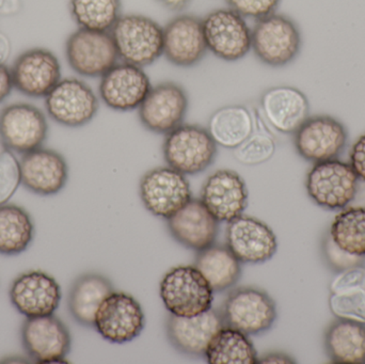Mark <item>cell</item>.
Here are the masks:
<instances>
[{"mask_svg":"<svg viewBox=\"0 0 365 364\" xmlns=\"http://www.w3.org/2000/svg\"><path fill=\"white\" fill-rule=\"evenodd\" d=\"M122 62L145 68L164 53V27L143 14H122L110 30Z\"/></svg>","mask_w":365,"mask_h":364,"instance_id":"obj_1","label":"cell"},{"mask_svg":"<svg viewBox=\"0 0 365 364\" xmlns=\"http://www.w3.org/2000/svg\"><path fill=\"white\" fill-rule=\"evenodd\" d=\"M302 45L299 27L287 15L276 12L255 21L251 51L261 63L270 68L289 66L299 55Z\"/></svg>","mask_w":365,"mask_h":364,"instance_id":"obj_2","label":"cell"},{"mask_svg":"<svg viewBox=\"0 0 365 364\" xmlns=\"http://www.w3.org/2000/svg\"><path fill=\"white\" fill-rule=\"evenodd\" d=\"M218 145L207 128L197 124H184L165 137L163 155L167 166L184 175H197L212 166Z\"/></svg>","mask_w":365,"mask_h":364,"instance_id":"obj_3","label":"cell"},{"mask_svg":"<svg viewBox=\"0 0 365 364\" xmlns=\"http://www.w3.org/2000/svg\"><path fill=\"white\" fill-rule=\"evenodd\" d=\"M160 298L173 316L191 318L212 309L214 292L195 266L170 269L160 281Z\"/></svg>","mask_w":365,"mask_h":364,"instance_id":"obj_4","label":"cell"},{"mask_svg":"<svg viewBox=\"0 0 365 364\" xmlns=\"http://www.w3.org/2000/svg\"><path fill=\"white\" fill-rule=\"evenodd\" d=\"M225 326L247 336L267 333L274 326L278 311L274 299L259 288L242 286L230 293L220 310Z\"/></svg>","mask_w":365,"mask_h":364,"instance_id":"obj_5","label":"cell"},{"mask_svg":"<svg viewBox=\"0 0 365 364\" xmlns=\"http://www.w3.org/2000/svg\"><path fill=\"white\" fill-rule=\"evenodd\" d=\"M202 26L208 53L219 60L237 62L252 49V28L229 6L208 12L202 19Z\"/></svg>","mask_w":365,"mask_h":364,"instance_id":"obj_6","label":"cell"},{"mask_svg":"<svg viewBox=\"0 0 365 364\" xmlns=\"http://www.w3.org/2000/svg\"><path fill=\"white\" fill-rule=\"evenodd\" d=\"M359 179L349 162L331 160L313 164L307 175L306 189L311 200L330 211L349 207L357 196Z\"/></svg>","mask_w":365,"mask_h":364,"instance_id":"obj_7","label":"cell"},{"mask_svg":"<svg viewBox=\"0 0 365 364\" xmlns=\"http://www.w3.org/2000/svg\"><path fill=\"white\" fill-rule=\"evenodd\" d=\"M66 57L71 68L87 78H101L120 60L110 31L83 28L66 40Z\"/></svg>","mask_w":365,"mask_h":364,"instance_id":"obj_8","label":"cell"},{"mask_svg":"<svg viewBox=\"0 0 365 364\" xmlns=\"http://www.w3.org/2000/svg\"><path fill=\"white\" fill-rule=\"evenodd\" d=\"M139 194L145 209L164 219L175 215L192 199L186 175L169 166L145 172L139 183Z\"/></svg>","mask_w":365,"mask_h":364,"instance_id":"obj_9","label":"cell"},{"mask_svg":"<svg viewBox=\"0 0 365 364\" xmlns=\"http://www.w3.org/2000/svg\"><path fill=\"white\" fill-rule=\"evenodd\" d=\"M49 117L66 128L87 125L98 115L100 100L92 88L78 78L61 79L45 98Z\"/></svg>","mask_w":365,"mask_h":364,"instance_id":"obj_10","label":"cell"},{"mask_svg":"<svg viewBox=\"0 0 365 364\" xmlns=\"http://www.w3.org/2000/svg\"><path fill=\"white\" fill-rule=\"evenodd\" d=\"M188 108L185 88L175 81H163L152 85L139 107V121L149 132L167 135L184 123Z\"/></svg>","mask_w":365,"mask_h":364,"instance_id":"obj_11","label":"cell"},{"mask_svg":"<svg viewBox=\"0 0 365 364\" xmlns=\"http://www.w3.org/2000/svg\"><path fill=\"white\" fill-rule=\"evenodd\" d=\"M347 140L344 124L326 115L309 117L294 134L296 151L313 164L336 160L344 152Z\"/></svg>","mask_w":365,"mask_h":364,"instance_id":"obj_12","label":"cell"},{"mask_svg":"<svg viewBox=\"0 0 365 364\" xmlns=\"http://www.w3.org/2000/svg\"><path fill=\"white\" fill-rule=\"evenodd\" d=\"M47 132L46 118L34 105L17 103L6 106L0 113V141L15 153L24 155L42 147Z\"/></svg>","mask_w":365,"mask_h":364,"instance_id":"obj_13","label":"cell"},{"mask_svg":"<svg viewBox=\"0 0 365 364\" xmlns=\"http://www.w3.org/2000/svg\"><path fill=\"white\" fill-rule=\"evenodd\" d=\"M145 326L140 303L126 293L113 292L96 312L94 328L110 343L124 344L138 338Z\"/></svg>","mask_w":365,"mask_h":364,"instance_id":"obj_14","label":"cell"},{"mask_svg":"<svg viewBox=\"0 0 365 364\" xmlns=\"http://www.w3.org/2000/svg\"><path fill=\"white\" fill-rule=\"evenodd\" d=\"M21 339L26 354L36 363H61L72 345L70 331L57 316L26 318Z\"/></svg>","mask_w":365,"mask_h":364,"instance_id":"obj_15","label":"cell"},{"mask_svg":"<svg viewBox=\"0 0 365 364\" xmlns=\"http://www.w3.org/2000/svg\"><path fill=\"white\" fill-rule=\"evenodd\" d=\"M225 246L240 263L263 264L278 251V239L265 222L242 215L227 224Z\"/></svg>","mask_w":365,"mask_h":364,"instance_id":"obj_16","label":"cell"},{"mask_svg":"<svg viewBox=\"0 0 365 364\" xmlns=\"http://www.w3.org/2000/svg\"><path fill=\"white\" fill-rule=\"evenodd\" d=\"M152 83L145 68L118 62L101 77L98 95L108 108L119 113L138 110Z\"/></svg>","mask_w":365,"mask_h":364,"instance_id":"obj_17","label":"cell"},{"mask_svg":"<svg viewBox=\"0 0 365 364\" xmlns=\"http://www.w3.org/2000/svg\"><path fill=\"white\" fill-rule=\"evenodd\" d=\"M10 70L13 87L28 98H46L61 80V64L48 49L24 51Z\"/></svg>","mask_w":365,"mask_h":364,"instance_id":"obj_18","label":"cell"},{"mask_svg":"<svg viewBox=\"0 0 365 364\" xmlns=\"http://www.w3.org/2000/svg\"><path fill=\"white\" fill-rule=\"evenodd\" d=\"M9 297L13 307L26 318H40L51 316L59 308L61 288L48 274L30 271L12 282Z\"/></svg>","mask_w":365,"mask_h":364,"instance_id":"obj_19","label":"cell"},{"mask_svg":"<svg viewBox=\"0 0 365 364\" xmlns=\"http://www.w3.org/2000/svg\"><path fill=\"white\" fill-rule=\"evenodd\" d=\"M201 201L219 222H227L244 215L249 203L245 180L236 171L220 169L204 182Z\"/></svg>","mask_w":365,"mask_h":364,"instance_id":"obj_20","label":"cell"},{"mask_svg":"<svg viewBox=\"0 0 365 364\" xmlns=\"http://www.w3.org/2000/svg\"><path fill=\"white\" fill-rule=\"evenodd\" d=\"M208 49L204 38L202 19L192 14H179L164 26V56L178 68H189L201 63Z\"/></svg>","mask_w":365,"mask_h":364,"instance_id":"obj_21","label":"cell"},{"mask_svg":"<svg viewBox=\"0 0 365 364\" xmlns=\"http://www.w3.org/2000/svg\"><path fill=\"white\" fill-rule=\"evenodd\" d=\"M19 166L21 185L38 196H55L68 183V162L61 154L53 150L38 147L24 154Z\"/></svg>","mask_w":365,"mask_h":364,"instance_id":"obj_22","label":"cell"},{"mask_svg":"<svg viewBox=\"0 0 365 364\" xmlns=\"http://www.w3.org/2000/svg\"><path fill=\"white\" fill-rule=\"evenodd\" d=\"M267 123L277 132L294 135L310 117V103L304 92L291 85L268 88L259 98Z\"/></svg>","mask_w":365,"mask_h":364,"instance_id":"obj_23","label":"cell"},{"mask_svg":"<svg viewBox=\"0 0 365 364\" xmlns=\"http://www.w3.org/2000/svg\"><path fill=\"white\" fill-rule=\"evenodd\" d=\"M171 236L187 249L201 251L216 241L219 222L201 199H191L179 212L167 219Z\"/></svg>","mask_w":365,"mask_h":364,"instance_id":"obj_24","label":"cell"},{"mask_svg":"<svg viewBox=\"0 0 365 364\" xmlns=\"http://www.w3.org/2000/svg\"><path fill=\"white\" fill-rule=\"evenodd\" d=\"M225 326L220 311L210 309L191 318L171 314L167 320V337L171 345L182 354L201 357L205 355L214 336Z\"/></svg>","mask_w":365,"mask_h":364,"instance_id":"obj_25","label":"cell"},{"mask_svg":"<svg viewBox=\"0 0 365 364\" xmlns=\"http://www.w3.org/2000/svg\"><path fill=\"white\" fill-rule=\"evenodd\" d=\"M113 292V284L105 276L94 273L79 276L68 294L71 316L81 326L94 327L98 308Z\"/></svg>","mask_w":365,"mask_h":364,"instance_id":"obj_26","label":"cell"},{"mask_svg":"<svg viewBox=\"0 0 365 364\" xmlns=\"http://www.w3.org/2000/svg\"><path fill=\"white\" fill-rule=\"evenodd\" d=\"M326 353L334 363L365 364V325L336 318L326 329Z\"/></svg>","mask_w":365,"mask_h":364,"instance_id":"obj_27","label":"cell"},{"mask_svg":"<svg viewBox=\"0 0 365 364\" xmlns=\"http://www.w3.org/2000/svg\"><path fill=\"white\" fill-rule=\"evenodd\" d=\"M207 130L218 147L235 150L255 132V121L246 106L227 105L212 113Z\"/></svg>","mask_w":365,"mask_h":364,"instance_id":"obj_28","label":"cell"},{"mask_svg":"<svg viewBox=\"0 0 365 364\" xmlns=\"http://www.w3.org/2000/svg\"><path fill=\"white\" fill-rule=\"evenodd\" d=\"M240 264L227 246L212 244L197 251L193 266L205 278L212 292L221 293L237 284L242 276Z\"/></svg>","mask_w":365,"mask_h":364,"instance_id":"obj_29","label":"cell"},{"mask_svg":"<svg viewBox=\"0 0 365 364\" xmlns=\"http://www.w3.org/2000/svg\"><path fill=\"white\" fill-rule=\"evenodd\" d=\"M34 239V224L29 213L19 205L0 204V254L19 256Z\"/></svg>","mask_w":365,"mask_h":364,"instance_id":"obj_30","label":"cell"},{"mask_svg":"<svg viewBox=\"0 0 365 364\" xmlns=\"http://www.w3.org/2000/svg\"><path fill=\"white\" fill-rule=\"evenodd\" d=\"M204 357L210 364H255L259 360L249 336L227 326L214 336Z\"/></svg>","mask_w":365,"mask_h":364,"instance_id":"obj_31","label":"cell"},{"mask_svg":"<svg viewBox=\"0 0 365 364\" xmlns=\"http://www.w3.org/2000/svg\"><path fill=\"white\" fill-rule=\"evenodd\" d=\"M72 19L79 28L110 31L122 15V0H70Z\"/></svg>","mask_w":365,"mask_h":364,"instance_id":"obj_32","label":"cell"},{"mask_svg":"<svg viewBox=\"0 0 365 364\" xmlns=\"http://www.w3.org/2000/svg\"><path fill=\"white\" fill-rule=\"evenodd\" d=\"M338 247L365 256V207H345L334 217L329 231Z\"/></svg>","mask_w":365,"mask_h":364,"instance_id":"obj_33","label":"cell"},{"mask_svg":"<svg viewBox=\"0 0 365 364\" xmlns=\"http://www.w3.org/2000/svg\"><path fill=\"white\" fill-rule=\"evenodd\" d=\"M329 308L336 318L365 325V286L330 290Z\"/></svg>","mask_w":365,"mask_h":364,"instance_id":"obj_34","label":"cell"},{"mask_svg":"<svg viewBox=\"0 0 365 364\" xmlns=\"http://www.w3.org/2000/svg\"><path fill=\"white\" fill-rule=\"evenodd\" d=\"M274 152L276 142L268 132H253L234 150V158L245 166H257L272 160Z\"/></svg>","mask_w":365,"mask_h":364,"instance_id":"obj_35","label":"cell"},{"mask_svg":"<svg viewBox=\"0 0 365 364\" xmlns=\"http://www.w3.org/2000/svg\"><path fill=\"white\" fill-rule=\"evenodd\" d=\"M21 184V166L10 150L0 154V204L8 203Z\"/></svg>","mask_w":365,"mask_h":364,"instance_id":"obj_36","label":"cell"},{"mask_svg":"<svg viewBox=\"0 0 365 364\" xmlns=\"http://www.w3.org/2000/svg\"><path fill=\"white\" fill-rule=\"evenodd\" d=\"M322 252L326 264L336 274L358 265H365V256H354L341 249L332 241L329 232L323 239Z\"/></svg>","mask_w":365,"mask_h":364,"instance_id":"obj_37","label":"cell"},{"mask_svg":"<svg viewBox=\"0 0 365 364\" xmlns=\"http://www.w3.org/2000/svg\"><path fill=\"white\" fill-rule=\"evenodd\" d=\"M227 6L245 19L255 21L274 14L282 0H225Z\"/></svg>","mask_w":365,"mask_h":364,"instance_id":"obj_38","label":"cell"},{"mask_svg":"<svg viewBox=\"0 0 365 364\" xmlns=\"http://www.w3.org/2000/svg\"><path fill=\"white\" fill-rule=\"evenodd\" d=\"M349 165L358 179L365 182V134L357 139L349 153Z\"/></svg>","mask_w":365,"mask_h":364,"instance_id":"obj_39","label":"cell"},{"mask_svg":"<svg viewBox=\"0 0 365 364\" xmlns=\"http://www.w3.org/2000/svg\"><path fill=\"white\" fill-rule=\"evenodd\" d=\"M13 89L11 70L4 63H0V103L10 95Z\"/></svg>","mask_w":365,"mask_h":364,"instance_id":"obj_40","label":"cell"},{"mask_svg":"<svg viewBox=\"0 0 365 364\" xmlns=\"http://www.w3.org/2000/svg\"><path fill=\"white\" fill-rule=\"evenodd\" d=\"M257 363H283V364H293L296 361L292 358L289 355L285 353L274 352L265 355V356L259 358Z\"/></svg>","mask_w":365,"mask_h":364,"instance_id":"obj_41","label":"cell"},{"mask_svg":"<svg viewBox=\"0 0 365 364\" xmlns=\"http://www.w3.org/2000/svg\"><path fill=\"white\" fill-rule=\"evenodd\" d=\"M155 1L167 10L180 12L189 6L191 0H155Z\"/></svg>","mask_w":365,"mask_h":364,"instance_id":"obj_42","label":"cell"},{"mask_svg":"<svg viewBox=\"0 0 365 364\" xmlns=\"http://www.w3.org/2000/svg\"><path fill=\"white\" fill-rule=\"evenodd\" d=\"M11 53L10 40L6 34L0 32V63H4L9 59Z\"/></svg>","mask_w":365,"mask_h":364,"instance_id":"obj_43","label":"cell"},{"mask_svg":"<svg viewBox=\"0 0 365 364\" xmlns=\"http://www.w3.org/2000/svg\"><path fill=\"white\" fill-rule=\"evenodd\" d=\"M6 0H0V9L4 8L6 6Z\"/></svg>","mask_w":365,"mask_h":364,"instance_id":"obj_44","label":"cell"},{"mask_svg":"<svg viewBox=\"0 0 365 364\" xmlns=\"http://www.w3.org/2000/svg\"><path fill=\"white\" fill-rule=\"evenodd\" d=\"M4 149H6V147H4V145H2L1 141H0V154H1L2 152L4 151Z\"/></svg>","mask_w":365,"mask_h":364,"instance_id":"obj_45","label":"cell"}]
</instances>
